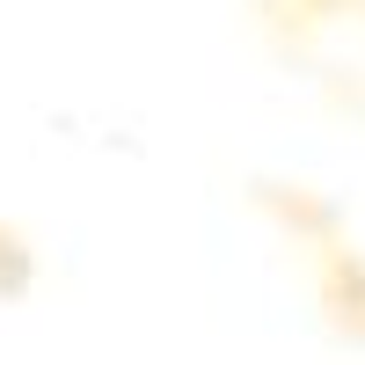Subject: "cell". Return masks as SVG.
Instances as JSON below:
<instances>
[{"label": "cell", "mask_w": 365, "mask_h": 365, "mask_svg": "<svg viewBox=\"0 0 365 365\" xmlns=\"http://www.w3.org/2000/svg\"><path fill=\"white\" fill-rule=\"evenodd\" d=\"M314 299H322V322L344 344H365V256L351 241L314 249Z\"/></svg>", "instance_id": "1"}, {"label": "cell", "mask_w": 365, "mask_h": 365, "mask_svg": "<svg viewBox=\"0 0 365 365\" xmlns=\"http://www.w3.org/2000/svg\"><path fill=\"white\" fill-rule=\"evenodd\" d=\"M22 292H29V241L22 227L0 220V299H22Z\"/></svg>", "instance_id": "3"}, {"label": "cell", "mask_w": 365, "mask_h": 365, "mask_svg": "<svg viewBox=\"0 0 365 365\" xmlns=\"http://www.w3.org/2000/svg\"><path fill=\"white\" fill-rule=\"evenodd\" d=\"M270 8H292L299 29H314V22H336V15H365V0H270Z\"/></svg>", "instance_id": "4"}, {"label": "cell", "mask_w": 365, "mask_h": 365, "mask_svg": "<svg viewBox=\"0 0 365 365\" xmlns=\"http://www.w3.org/2000/svg\"><path fill=\"white\" fill-rule=\"evenodd\" d=\"M256 205H263V212H278V220H285V234H299L307 249L351 241V234H344V212L329 205L322 190H307V182H256Z\"/></svg>", "instance_id": "2"}]
</instances>
